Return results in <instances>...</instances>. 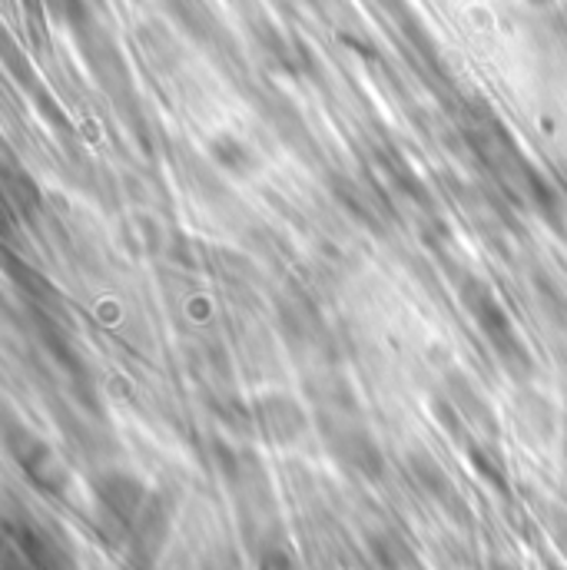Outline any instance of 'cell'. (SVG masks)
Wrapping results in <instances>:
<instances>
[{
	"mask_svg": "<svg viewBox=\"0 0 567 570\" xmlns=\"http://www.w3.org/2000/svg\"><path fill=\"white\" fill-rule=\"evenodd\" d=\"M47 3H50V13L67 27L80 30L87 23V3L84 0H47Z\"/></svg>",
	"mask_w": 567,
	"mask_h": 570,
	"instance_id": "cell-21",
	"label": "cell"
},
{
	"mask_svg": "<svg viewBox=\"0 0 567 570\" xmlns=\"http://www.w3.org/2000/svg\"><path fill=\"white\" fill-rule=\"evenodd\" d=\"M491 570H518V568H515L511 561H495V564H491Z\"/></svg>",
	"mask_w": 567,
	"mask_h": 570,
	"instance_id": "cell-27",
	"label": "cell"
},
{
	"mask_svg": "<svg viewBox=\"0 0 567 570\" xmlns=\"http://www.w3.org/2000/svg\"><path fill=\"white\" fill-rule=\"evenodd\" d=\"M280 325H283L285 342L299 352H315L329 345V332L322 315L305 295H285L280 302Z\"/></svg>",
	"mask_w": 567,
	"mask_h": 570,
	"instance_id": "cell-8",
	"label": "cell"
},
{
	"mask_svg": "<svg viewBox=\"0 0 567 570\" xmlns=\"http://www.w3.org/2000/svg\"><path fill=\"white\" fill-rule=\"evenodd\" d=\"M260 570H299V561L285 544H266L260 551Z\"/></svg>",
	"mask_w": 567,
	"mask_h": 570,
	"instance_id": "cell-22",
	"label": "cell"
},
{
	"mask_svg": "<svg viewBox=\"0 0 567 570\" xmlns=\"http://www.w3.org/2000/svg\"><path fill=\"white\" fill-rule=\"evenodd\" d=\"M379 163H382L385 176L392 179V186H395L405 199H416V203L428 206L426 183H422V179L416 176V169L402 159V153H385V156H379Z\"/></svg>",
	"mask_w": 567,
	"mask_h": 570,
	"instance_id": "cell-17",
	"label": "cell"
},
{
	"mask_svg": "<svg viewBox=\"0 0 567 570\" xmlns=\"http://www.w3.org/2000/svg\"><path fill=\"white\" fill-rule=\"evenodd\" d=\"M468 140L475 146V153L481 156V163L488 166V173L511 193V199L535 209L541 219H548L555 226L561 223L558 189L528 163V156L518 149V142L511 140V134L495 117H485V120L471 124Z\"/></svg>",
	"mask_w": 567,
	"mask_h": 570,
	"instance_id": "cell-1",
	"label": "cell"
},
{
	"mask_svg": "<svg viewBox=\"0 0 567 570\" xmlns=\"http://www.w3.org/2000/svg\"><path fill=\"white\" fill-rule=\"evenodd\" d=\"M561 471H565V491H567V422L561 431Z\"/></svg>",
	"mask_w": 567,
	"mask_h": 570,
	"instance_id": "cell-24",
	"label": "cell"
},
{
	"mask_svg": "<svg viewBox=\"0 0 567 570\" xmlns=\"http://www.w3.org/2000/svg\"><path fill=\"white\" fill-rule=\"evenodd\" d=\"M319 434L329 454L365 481H379L385 474V454L362 415H315Z\"/></svg>",
	"mask_w": 567,
	"mask_h": 570,
	"instance_id": "cell-3",
	"label": "cell"
},
{
	"mask_svg": "<svg viewBox=\"0 0 567 570\" xmlns=\"http://www.w3.org/2000/svg\"><path fill=\"white\" fill-rule=\"evenodd\" d=\"M13 538L23 551V561H30L37 570H80L74 554L57 538H50L47 531H40L33 524L13 528Z\"/></svg>",
	"mask_w": 567,
	"mask_h": 570,
	"instance_id": "cell-13",
	"label": "cell"
},
{
	"mask_svg": "<svg viewBox=\"0 0 567 570\" xmlns=\"http://www.w3.org/2000/svg\"><path fill=\"white\" fill-rule=\"evenodd\" d=\"M444 395H448L451 405L461 412V419L468 422L475 438H485V441H495V438H498V431H501V428H498V415H495V409L488 405V399L471 385L468 375L448 372V375H444Z\"/></svg>",
	"mask_w": 567,
	"mask_h": 570,
	"instance_id": "cell-10",
	"label": "cell"
},
{
	"mask_svg": "<svg viewBox=\"0 0 567 570\" xmlns=\"http://www.w3.org/2000/svg\"><path fill=\"white\" fill-rule=\"evenodd\" d=\"M454 292H458V302L461 308L468 312V318L475 322V328L481 332L485 345L491 348V355L498 358V365L505 368V375L515 382V385H528L535 379V355L531 348L525 345L515 318L508 315V308L501 305L498 292L485 283L481 276L475 273H461L454 279Z\"/></svg>",
	"mask_w": 567,
	"mask_h": 570,
	"instance_id": "cell-2",
	"label": "cell"
},
{
	"mask_svg": "<svg viewBox=\"0 0 567 570\" xmlns=\"http://www.w3.org/2000/svg\"><path fill=\"white\" fill-rule=\"evenodd\" d=\"M409 474H412L416 488L426 494L431 504H438V508H444L448 514H458V518L465 514V498L458 494L451 474L444 471V464L434 454H428L422 448L409 451Z\"/></svg>",
	"mask_w": 567,
	"mask_h": 570,
	"instance_id": "cell-9",
	"label": "cell"
},
{
	"mask_svg": "<svg viewBox=\"0 0 567 570\" xmlns=\"http://www.w3.org/2000/svg\"><path fill=\"white\" fill-rule=\"evenodd\" d=\"M250 409H253V431L273 448H289L302 441V434L309 431V412L285 392H266Z\"/></svg>",
	"mask_w": 567,
	"mask_h": 570,
	"instance_id": "cell-6",
	"label": "cell"
},
{
	"mask_svg": "<svg viewBox=\"0 0 567 570\" xmlns=\"http://www.w3.org/2000/svg\"><path fill=\"white\" fill-rule=\"evenodd\" d=\"M535 292H538V298H541V305H545V312L561 325V328H567V292L561 288V285L555 283L551 276H545V273H538L535 276Z\"/></svg>",
	"mask_w": 567,
	"mask_h": 570,
	"instance_id": "cell-19",
	"label": "cell"
},
{
	"mask_svg": "<svg viewBox=\"0 0 567 570\" xmlns=\"http://www.w3.org/2000/svg\"><path fill=\"white\" fill-rule=\"evenodd\" d=\"M173 514H176V504L166 491H153L146 508L140 511V518L134 521L127 541H130V554L140 568H153L156 558L163 554L166 541H169V531H173Z\"/></svg>",
	"mask_w": 567,
	"mask_h": 570,
	"instance_id": "cell-7",
	"label": "cell"
},
{
	"mask_svg": "<svg viewBox=\"0 0 567 570\" xmlns=\"http://www.w3.org/2000/svg\"><path fill=\"white\" fill-rule=\"evenodd\" d=\"M209 149V159L226 169L229 176H239V179H250L256 169H260V156L253 153V146L246 140H239L236 134H216L213 140L206 142Z\"/></svg>",
	"mask_w": 567,
	"mask_h": 570,
	"instance_id": "cell-14",
	"label": "cell"
},
{
	"mask_svg": "<svg viewBox=\"0 0 567 570\" xmlns=\"http://www.w3.org/2000/svg\"><path fill=\"white\" fill-rule=\"evenodd\" d=\"M3 570H37V568H33L30 561H23V564H20V561H13V558H7V561H3Z\"/></svg>",
	"mask_w": 567,
	"mask_h": 570,
	"instance_id": "cell-25",
	"label": "cell"
},
{
	"mask_svg": "<svg viewBox=\"0 0 567 570\" xmlns=\"http://www.w3.org/2000/svg\"><path fill=\"white\" fill-rule=\"evenodd\" d=\"M305 395H309L315 415H362L352 385L339 372H319V375H312L305 382Z\"/></svg>",
	"mask_w": 567,
	"mask_h": 570,
	"instance_id": "cell-12",
	"label": "cell"
},
{
	"mask_svg": "<svg viewBox=\"0 0 567 570\" xmlns=\"http://www.w3.org/2000/svg\"><path fill=\"white\" fill-rule=\"evenodd\" d=\"M332 193L339 196V203L359 219V223H365V226H372V229H379V213H375V203L369 199V196H362V186L355 183V179H335L332 183Z\"/></svg>",
	"mask_w": 567,
	"mask_h": 570,
	"instance_id": "cell-18",
	"label": "cell"
},
{
	"mask_svg": "<svg viewBox=\"0 0 567 570\" xmlns=\"http://www.w3.org/2000/svg\"><path fill=\"white\" fill-rule=\"evenodd\" d=\"M515 422L521 434L535 444H551L558 438V409L535 389L518 385L515 395Z\"/></svg>",
	"mask_w": 567,
	"mask_h": 570,
	"instance_id": "cell-11",
	"label": "cell"
},
{
	"mask_svg": "<svg viewBox=\"0 0 567 570\" xmlns=\"http://www.w3.org/2000/svg\"><path fill=\"white\" fill-rule=\"evenodd\" d=\"M3 179H7V193L17 199V206L27 213H33L37 206H40V193H37V186H33V179L27 176V173H13L10 166L3 169Z\"/></svg>",
	"mask_w": 567,
	"mask_h": 570,
	"instance_id": "cell-20",
	"label": "cell"
},
{
	"mask_svg": "<svg viewBox=\"0 0 567 570\" xmlns=\"http://www.w3.org/2000/svg\"><path fill=\"white\" fill-rule=\"evenodd\" d=\"M551 538H555L558 551L565 554V561H567V514L565 511H555V514H551Z\"/></svg>",
	"mask_w": 567,
	"mask_h": 570,
	"instance_id": "cell-23",
	"label": "cell"
},
{
	"mask_svg": "<svg viewBox=\"0 0 567 570\" xmlns=\"http://www.w3.org/2000/svg\"><path fill=\"white\" fill-rule=\"evenodd\" d=\"M525 3H528L531 10H548V7H555L558 0H525Z\"/></svg>",
	"mask_w": 567,
	"mask_h": 570,
	"instance_id": "cell-26",
	"label": "cell"
},
{
	"mask_svg": "<svg viewBox=\"0 0 567 570\" xmlns=\"http://www.w3.org/2000/svg\"><path fill=\"white\" fill-rule=\"evenodd\" d=\"M369 554H372V561H375L379 570H416V551L395 531L369 534Z\"/></svg>",
	"mask_w": 567,
	"mask_h": 570,
	"instance_id": "cell-15",
	"label": "cell"
},
{
	"mask_svg": "<svg viewBox=\"0 0 567 570\" xmlns=\"http://www.w3.org/2000/svg\"><path fill=\"white\" fill-rule=\"evenodd\" d=\"M468 458H471L475 471H478L495 491H501V494L508 491V468H505V458L498 454L495 441L475 438V441L468 444Z\"/></svg>",
	"mask_w": 567,
	"mask_h": 570,
	"instance_id": "cell-16",
	"label": "cell"
},
{
	"mask_svg": "<svg viewBox=\"0 0 567 570\" xmlns=\"http://www.w3.org/2000/svg\"><path fill=\"white\" fill-rule=\"evenodd\" d=\"M3 444L10 451V458L17 461V468L27 474V481L50 494V498H63L67 484H70V474L67 468L60 464V458L53 454V448L27 425H17L13 419H7L3 425Z\"/></svg>",
	"mask_w": 567,
	"mask_h": 570,
	"instance_id": "cell-4",
	"label": "cell"
},
{
	"mask_svg": "<svg viewBox=\"0 0 567 570\" xmlns=\"http://www.w3.org/2000/svg\"><path fill=\"white\" fill-rule=\"evenodd\" d=\"M149 494L153 491L143 484L137 474L120 471V468H110V471H104V474L94 478V501H97L100 514L120 534H130V528L140 518V511L146 508Z\"/></svg>",
	"mask_w": 567,
	"mask_h": 570,
	"instance_id": "cell-5",
	"label": "cell"
}]
</instances>
